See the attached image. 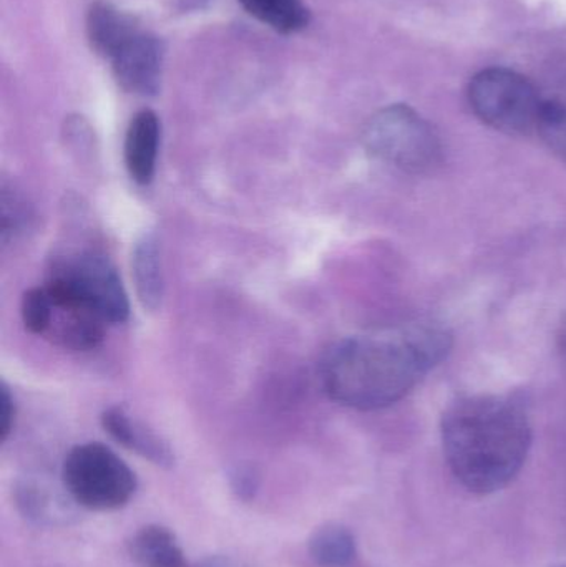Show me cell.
<instances>
[{
    "mask_svg": "<svg viewBox=\"0 0 566 567\" xmlns=\"http://www.w3.org/2000/svg\"><path fill=\"white\" fill-rule=\"evenodd\" d=\"M451 349L449 330L431 322L349 337L325 353L319 379L335 402L381 410L411 393Z\"/></svg>",
    "mask_w": 566,
    "mask_h": 567,
    "instance_id": "obj_1",
    "label": "cell"
},
{
    "mask_svg": "<svg viewBox=\"0 0 566 567\" xmlns=\"http://www.w3.org/2000/svg\"><path fill=\"white\" fill-rule=\"evenodd\" d=\"M441 429L449 468L474 495H492L507 488L531 452V420L514 396L457 400L444 413Z\"/></svg>",
    "mask_w": 566,
    "mask_h": 567,
    "instance_id": "obj_2",
    "label": "cell"
},
{
    "mask_svg": "<svg viewBox=\"0 0 566 567\" xmlns=\"http://www.w3.org/2000/svg\"><path fill=\"white\" fill-rule=\"evenodd\" d=\"M43 287L52 299L83 307L106 326L128 319L125 287L115 266L102 252L82 251L55 259Z\"/></svg>",
    "mask_w": 566,
    "mask_h": 567,
    "instance_id": "obj_3",
    "label": "cell"
},
{
    "mask_svg": "<svg viewBox=\"0 0 566 567\" xmlns=\"http://www.w3.org/2000/svg\"><path fill=\"white\" fill-rule=\"evenodd\" d=\"M369 155L411 175L432 173L444 162V146L434 126L408 105L375 113L362 135Z\"/></svg>",
    "mask_w": 566,
    "mask_h": 567,
    "instance_id": "obj_4",
    "label": "cell"
},
{
    "mask_svg": "<svg viewBox=\"0 0 566 567\" xmlns=\"http://www.w3.org/2000/svg\"><path fill=\"white\" fill-rule=\"evenodd\" d=\"M467 96L475 115L497 132L537 133L541 89L522 73L502 66L482 70L469 83Z\"/></svg>",
    "mask_w": 566,
    "mask_h": 567,
    "instance_id": "obj_5",
    "label": "cell"
},
{
    "mask_svg": "<svg viewBox=\"0 0 566 567\" xmlns=\"http://www.w3.org/2000/svg\"><path fill=\"white\" fill-rule=\"evenodd\" d=\"M62 478L73 502L95 512L122 508L138 486L132 468L102 443H85L70 450Z\"/></svg>",
    "mask_w": 566,
    "mask_h": 567,
    "instance_id": "obj_6",
    "label": "cell"
},
{
    "mask_svg": "<svg viewBox=\"0 0 566 567\" xmlns=\"http://www.w3.org/2000/svg\"><path fill=\"white\" fill-rule=\"evenodd\" d=\"M113 76L125 92L152 96L162 85L165 49L162 40L142 27L133 30L109 55Z\"/></svg>",
    "mask_w": 566,
    "mask_h": 567,
    "instance_id": "obj_7",
    "label": "cell"
},
{
    "mask_svg": "<svg viewBox=\"0 0 566 567\" xmlns=\"http://www.w3.org/2000/svg\"><path fill=\"white\" fill-rule=\"evenodd\" d=\"M105 326L106 323L90 310L75 303L52 299V316L45 337L63 349L85 352L96 349L103 342Z\"/></svg>",
    "mask_w": 566,
    "mask_h": 567,
    "instance_id": "obj_8",
    "label": "cell"
},
{
    "mask_svg": "<svg viewBox=\"0 0 566 567\" xmlns=\"http://www.w3.org/2000/svg\"><path fill=\"white\" fill-rule=\"evenodd\" d=\"M162 125L152 110L133 116L125 135V165L133 182L148 185L155 176Z\"/></svg>",
    "mask_w": 566,
    "mask_h": 567,
    "instance_id": "obj_9",
    "label": "cell"
},
{
    "mask_svg": "<svg viewBox=\"0 0 566 567\" xmlns=\"http://www.w3.org/2000/svg\"><path fill=\"white\" fill-rule=\"evenodd\" d=\"M102 425L120 445L138 453L143 458L158 466L173 465V453L168 443L120 406H112L103 412Z\"/></svg>",
    "mask_w": 566,
    "mask_h": 567,
    "instance_id": "obj_10",
    "label": "cell"
},
{
    "mask_svg": "<svg viewBox=\"0 0 566 567\" xmlns=\"http://www.w3.org/2000/svg\"><path fill=\"white\" fill-rule=\"evenodd\" d=\"M541 89L537 133L555 155L566 162V60Z\"/></svg>",
    "mask_w": 566,
    "mask_h": 567,
    "instance_id": "obj_11",
    "label": "cell"
},
{
    "mask_svg": "<svg viewBox=\"0 0 566 567\" xmlns=\"http://www.w3.org/2000/svg\"><path fill=\"white\" fill-rule=\"evenodd\" d=\"M138 27L135 17L105 0H95L86 10V39L93 52L105 60L115 47Z\"/></svg>",
    "mask_w": 566,
    "mask_h": 567,
    "instance_id": "obj_12",
    "label": "cell"
},
{
    "mask_svg": "<svg viewBox=\"0 0 566 567\" xmlns=\"http://www.w3.org/2000/svg\"><path fill=\"white\" fill-rule=\"evenodd\" d=\"M132 272L140 303L143 309L155 312L162 307L165 296V278L158 239L153 233H145L136 241L132 255Z\"/></svg>",
    "mask_w": 566,
    "mask_h": 567,
    "instance_id": "obj_13",
    "label": "cell"
},
{
    "mask_svg": "<svg viewBox=\"0 0 566 567\" xmlns=\"http://www.w3.org/2000/svg\"><path fill=\"white\" fill-rule=\"evenodd\" d=\"M130 553L142 567H188L175 535L163 526H146L133 536Z\"/></svg>",
    "mask_w": 566,
    "mask_h": 567,
    "instance_id": "obj_14",
    "label": "cell"
},
{
    "mask_svg": "<svg viewBox=\"0 0 566 567\" xmlns=\"http://www.w3.org/2000/svg\"><path fill=\"white\" fill-rule=\"evenodd\" d=\"M238 3L253 19L285 35L301 32L311 20L302 0H238Z\"/></svg>",
    "mask_w": 566,
    "mask_h": 567,
    "instance_id": "obj_15",
    "label": "cell"
},
{
    "mask_svg": "<svg viewBox=\"0 0 566 567\" xmlns=\"http://www.w3.org/2000/svg\"><path fill=\"white\" fill-rule=\"evenodd\" d=\"M312 558L325 567H348L358 555L354 536L344 526L331 525L316 532L311 545Z\"/></svg>",
    "mask_w": 566,
    "mask_h": 567,
    "instance_id": "obj_16",
    "label": "cell"
},
{
    "mask_svg": "<svg viewBox=\"0 0 566 567\" xmlns=\"http://www.w3.org/2000/svg\"><path fill=\"white\" fill-rule=\"evenodd\" d=\"M20 313L23 326L30 333L45 336L52 316V299L45 287H35L23 293Z\"/></svg>",
    "mask_w": 566,
    "mask_h": 567,
    "instance_id": "obj_17",
    "label": "cell"
},
{
    "mask_svg": "<svg viewBox=\"0 0 566 567\" xmlns=\"http://www.w3.org/2000/svg\"><path fill=\"white\" fill-rule=\"evenodd\" d=\"M2 241H7L10 236L19 235L25 226H29L32 212L29 203L16 189L7 188L2 185Z\"/></svg>",
    "mask_w": 566,
    "mask_h": 567,
    "instance_id": "obj_18",
    "label": "cell"
},
{
    "mask_svg": "<svg viewBox=\"0 0 566 567\" xmlns=\"http://www.w3.org/2000/svg\"><path fill=\"white\" fill-rule=\"evenodd\" d=\"M16 423V402L6 383L0 386V440L6 442Z\"/></svg>",
    "mask_w": 566,
    "mask_h": 567,
    "instance_id": "obj_19",
    "label": "cell"
},
{
    "mask_svg": "<svg viewBox=\"0 0 566 567\" xmlns=\"http://www.w3.org/2000/svg\"><path fill=\"white\" fill-rule=\"evenodd\" d=\"M233 488L239 498L249 499L258 488V475L251 468H238L233 475Z\"/></svg>",
    "mask_w": 566,
    "mask_h": 567,
    "instance_id": "obj_20",
    "label": "cell"
},
{
    "mask_svg": "<svg viewBox=\"0 0 566 567\" xmlns=\"http://www.w3.org/2000/svg\"><path fill=\"white\" fill-rule=\"evenodd\" d=\"M196 567H243L238 563L231 561L226 558H208L205 561L199 563Z\"/></svg>",
    "mask_w": 566,
    "mask_h": 567,
    "instance_id": "obj_21",
    "label": "cell"
},
{
    "mask_svg": "<svg viewBox=\"0 0 566 567\" xmlns=\"http://www.w3.org/2000/svg\"><path fill=\"white\" fill-rule=\"evenodd\" d=\"M558 352H560L562 360L566 365V316L562 322L560 330H558Z\"/></svg>",
    "mask_w": 566,
    "mask_h": 567,
    "instance_id": "obj_22",
    "label": "cell"
},
{
    "mask_svg": "<svg viewBox=\"0 0 566 567\" xmlns=\"http://www.w3.org/2000/svg\"><path fill=\"white\" fill-rule=\"evenodd\" d=\"M554 567H566V558L560 559V561H558V563H555Z\"/></svg>",
    "mask_w": 566,
    "mask_h": 567,
    "instance_id": "obj_23",
    "label": "cell"
}]
</instances>
